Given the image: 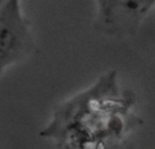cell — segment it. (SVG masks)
I'll list each match as a JSON object with an SVG mask.
<instances>
[{
    "label": "cell",
    "mask_w": 155,
    "mask_h": 149,
    "mask_svg": "<svg viewBox=\"0 0 155 149\" xmlns=\"http://www.w3.org/2000/svg\"><path fill=\"white\" fill-rule=\"evenodd\" d=\"M118 4H122L124 10L133 14H141L147 11L150 6L154 3L155 0H115Z\"/></svg>",
    "instance_id": "3"
},
{
    "label": "cell",
    "mask_w": 155,
    "mask_h": 149,
    "mask_svg": "<svg viewBox=\"0 0 155 149\" xmlns=\"http://www.w3.org/2000/svg\"><path fill=\"white\" fill-rule=\"evenodd\" d=\"M35 47V34L22 10V0H8L0 8V75L24 60Z\"/></svg>",
    "instance_id": "2"
},
{
    "label": "cell",
    "mask_w": 155,
    "mask_h": 149,
    "mask_svg": "<svg viewBox=\"0 0 155 149\" xmlns=\"http://www.w3.org/2000/svg\"><path fill=\"white\" fill-rule=\"evenodd\" d=\"M7 2H8V0H0V8H2V7H3L4 4L7 3Z\"/></svg>",
    "instance_id": "5"
},
{
    "label": "cell",
    "mask_w": 155,
    "mask_h": 149,
    "mask_svg": "<svg viewBox=\"0 0 155 149\" xmlns=\"http://www.w3.org/2000/svg\"><path fill=\"white\" fill-rule=\"evenodd\" d=\"M133 100L121 96L117 75L114 71L103 75L91 89L74 96L66 101L58 111L52 123L41 132L44 137H61L70 130L78 134L76 144L88 142V132L91 142L100 141L102 130L117 132L124 127L121 118L126 114ZM104 135V134H103Z\"/></svg>",
    "instance_id": "1"
},
{
    "label": "cell",
    "mask_w": 155,
    "mask_h": 149,
    "mask_svg": "<svg viewBox=\"0 0 155 149\" xmlns=\"http://www.w3.org/2000/svg\"><path fill=\"white\" fill-rule=\"evenodd\" d=\"M94 149H110V148L107 146V144L104 141H99V142H96V146Z\"/></svg>",
    "instance_id": "4"
}]
</instances>
